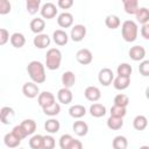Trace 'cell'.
<instances>
[{
	"label": "cell",
	"mask_w": 149,
	"mask_h": 149,
	"mask_svg": "<svg viewBox=\"0 0 149 149\" xmlns=\"http://www.w3.org/2000/svg\"><path fill=\"white\" fill-rule=\"evenodd\" d=\"M27 72L29 74L31 81H34L35 84H42L47 79L44 65L40 61H31L27 65Z\"/></svg>",
	"instance_id": "1"
},
{
	"label": "cell",
	"mask_w": 149,
	"mask_h": 149,
	"mask_svg": "<svg viewBox=\"0 0 149 149\" xmlns=\"http://www.w3.org/2000/svg\"><path fill=\"white\" fill-rule=\"evenodd\" d=\"M121 34H122V38L126 42H134L137 38V34H139V28H137V23L133 20H127L122 23L121 26Z\"/></svg>",
	"instance_id": "2"
},
{
	"label": "cell",
	"mask_w": 149,
	"mask_h": 149,
	"mask_svg": "<svg viewBox=\"0 0 149 149\" xmlns=\"http://www.w3.org/2000/svg\"><path fill=\"white\" fill-rule=\"evenodd\" d=\"M62 63V52L57 48H50L45 55V66L49 70L59 69Z\"/></svg>",
	"instance_id": "3"
},
{
	"label": "cell",
	"mask_w": 149,
	"mask_h": 149,
	"mask_svg": "<svg viewBox=\"0 0 149 149\" xmlns=\"http://www.w3.org/2000/svg\"><path fill=\"white\" fill-rule=\"evenodd\" d=\"M98 80L102 86H109L114 80V73L109 68H104L99 71Z\"/></svg>",
	"instance_id": "4"
},
{
	"label": "cell",
	"mask_w": 149,
	"mask_h": 149,
	"mask_svg": "<svg viewBox=\"0 0 149 149\" xmlns=\"http://www.w3.org/2000/svg\"><path fill=\"white\" fill-rule=\"evenodd\" d=\"M22 93L24 97L29 98V99H33V98H36L40 95V88H38V85L35 84L34 81H28L23 86H22Z\"/></svg>",
	"instance_id": "5"
},
{
	"label": "cell",
	"mask_w": 149,
	"mask_h": 149,
	"mask_svg": "<svg viewBox=\"0 0 149 149\" xmlns=\"http://www.w3.org/2000/svg\"><path fill=\"white\" fill-rule=\"evenodd\" d=\"M76 59L79 64L81 65H87L90 63H92L93 61V55L91 52V50L86 49V48H83V49H79L77 52H76Z\"/></svg>",
	"instance_id": "6"
},
{
	"label": "cell",
	"mask_w": 149,
	"mask_h": 149,
	"mask_svg": "<svg viewBox=\"0 0 149 149\" xmlns=\"http://www.w3.org/2000/svg\"><path fill=\"white\" fill-rule=\"evenodd\" d=\"M86 36V27L84 24H74L71 28L70 37L73 42H80Z\"/></svg>",
	"instance_id": "7"
},
{
	"label": "cell",
	"mask_w": 149,
	"mask_h": 149,
	"mask_svg": "<svg viewBox=\"0 0 149 149\" xmlns=\"http://www.w3.org/2000/svg\"><path fill=\"white\" fill-rule=\"evenodd\" d=\"M40 12H41V15H42L43 19L50 20V19H54L57 15V7L52 2H45L41 7V10Z\"/></svg>",
	"instance_id": "8"
},
{
	"label": "cell",
	"mask_w": 149,
	"mask_h": 149,
	"mask_svg": "<svg viewBox=\"0 0 149 149\" xmlns=\"http://www.w3.org/2000/svg\"><path fill=\"white\" fill-rule=\"evenodd\" d=\"M128 55L130 57V59H133L134 62H142L143 58L146 57V49L142 45H134L129 49Z\"/></svg>",
	"instance_id": "9"
},
{
	"label": "cell",
	"mask_w": 149,
	"mask_h": 149,
	"mask_svg": "<svg viewBox=\"0 0 149 149\" xmlns=\"http://www.w3.org/2000/svg\"><path fill=\"white\" fill-rule=\"evenodd\" d=\"M37 102H38V105H40L42 108H44V107L50 106V105H52L54 102H56L55 95H54L51 92H49V91L41 92L40 95L37 97Z\"/></svg>",
	"instance_id": "10"
},
{
	"label": "cell",
	"mask_w": 149,
	"mask_h": 149,
	"mask_svg": "<svg viewBox=\"0 0 149 149\" xmlns=\"http://www.w3.org/2000/svg\"><path fill=\"white\" fill-rule=\"evenodd\" d=\"M15 116V112L12 107L9 106H3L1 109H0V120L3 125H9L12 123L13 119Z\"/></svg>",
	"instance_id": "11"
},
{
	"label": "cell",
	"mask_w": 149,
	"mask_h": 149,
	"mask_svg": "<svg viewBox=\"0 0 149 149\" xmlns=\"http://www.w3.org/2000/svg\"><path fill=\"white\" fill-rule=\"evenodd\" d=\"M73 99V95H72V92L70 88H66V87H63L61 90H58L57 92V100L58 102L63 104V105H69Z\"/></svg>",
	"instance_id": "12"
},
{
	"label": "cell",
	"mask_w": 149,
	"mask_h": 149,
	"mask_svg": "<svg viewBox=\"0 0 149 149\" xmlns=\"http://www.w3.org/2000/svg\"><path fill=\"white\" fill-rule=\"evenodd\" d=\"M84 95L88 101H98L101 98V92L97 86H87L84 91Z\"/></svg>",
	"instance_id": "13"
},
{
	"label": "cell",
	"mask_w": 149,
	"mask_h": 149,
	"mask_svg": "<svg viewBox=\"0 0 149 149\" xmlns=\"http://www.w3.org/2000/svg\"><path fill=\"white\" fill-rule=\"evenodd\" d=\"M57 23L61 28H69L73 24V15L71 13H61L57 17Z\"/></svg>",
	"instance_id": "14"
},
{
	"label": "cell",
	"mask_w": 149,
	"mask_h": 149,
	"mask_svg": "<svg viewBox=\"0 0 149 149\" xmlns=\"http://www.w3.org/2000/svg\"><path fill=\"white\" fill-rule=\"evenodd\" d=\"M50 37H49V35H47V34H38V35H36L35 37H34V41H33V43H34V45L37 48V49H45L47 47H49L50 45Z\"/></svg>",
	"instance_id": "15"
},
{
	"label": "cell",
	"mask_w": 149,
	"mask_h": 149,
	"mask_svg": "<svg viewBox=\"0 0 149 149\" xmlns=\"http://www.w3.org/2000/svg\"><path fill=\"white\" fill-rule=\"evenodd\" d=\"M52 38H54V42L59 47L65 45L69 41V36H68L66 31H64L63 29H56L52 33Z\"/></svg>",
	"instance_id": "16"
},
{
	"label": "cell",
	"mask_w": 149,
	"mask_h": 149,
	"mask_svg": "<svg viewBox=\"0 0 149 149\" xmlns=\"http://www.w3.org/2000/svg\"><path fill=\"white\" fill-rule=\"evenodd\" d=\"M29 27H30V30L34 34H36V35L42 34V31L45 28V21L43 19H41V17H35V19H33L30 21Z\"/></svg>",
	"instance_id": "17"
},
{
	"label": "cell",
	"mask_w": 149,
	"mask_h": 149,
	"mask_svg": "<svg viewBox=\"0 0 149 149\" xmlns=\"http://www.w3.org/2000/svg\"><path fill=\"white\" fill-rule=\"evenodd\" d=\"M21 141H22V140L19 139L13 132L7 133V134L5 135V137H3V143H5L6 147H8V148H17V147L20 146Z\"/></svg>",
	"instance_id": "18"
},
{
	"label": "cell",
	"mask_w": 149,
	"mask_h": 149,
	"mask_svg": "<svg viewBox=\"0 0 149 149\" xmlns=\"http://www.w3.org/2000/svg\"><path fill=\"white\" fill-rule=\"evenodd\" d=\"M130 85V78L129 77H121V76H116L113 80V86L115 90L119 91H123L126 90L128 86Z\"/></svg>",
	"instance_id": "19"
},
{
	"label": "cell",
	"mask_w": 149,
	"mask_h": 149,
	"mask_svg": "<svg viewBox=\"0 0 149 149\" xmlns=\"http://www.w3.org/2000/svg\"><path fill=\"white\" fill-rule=\"evenodd\" d=\"M122 3H123V9L127 14H130V15L134 14L135 15L137 13V10L140 9L137 0H123Z\"/></svg>",
	"instance_id": "20"
},
{
	"label": "cell",
	"mask_w": 149,
	"mask_h": 149,
	"mask_svg": "<svg viewBox=\"0 0 149 149\" xmlns=\"http://www.w3.org/2000/svg\"><path fill=\"white\" fill-rule=\"evenodd\" d=\"M72 129L73 132L78 135V136H85L88 132V126L85 121H81V120H78V121H74L73 125H72Z\"/></svg>",
	"instance_id": "21"
},
{
	"label": "cell",
	"mask_w": 149,
	"mask_h": 149,
	"mask_svg": "<svg viewBox=\"0 0 149 149\" xmlns=\"http://www.w3.org/2000/svg\"><path fill=\"white\" fill-rule=\"evenodd\" d=\"M76 83V76L72 71H65L62 74V84L66 88H71Z\"/></svg>",
	"instance_id": "22"
},
{
	"label": "cell",
	"mask_w": 149,
	"mask_h": 149,
	"mask_svg": "<svg viewBox=\"0 0 149 149\" xmlns=\"http://www.w3.org/2000/svg\"><path fill=\"white\" fill-rule=\"evenodd\" d=\"M90 114L93 118H101L106 114V107L102 104L95 102V104L90 106Z\"/></svg>",
	"instance_id": "23"
},
{
	"label": "cell",
	"mask_w": 149,
	"mask_h": 149,
	"mask_svg": "<svg viewBox=\"0 0 149 149\" xmlns=\"http://www.w3.org/2000/svg\"><path fill=\"white\" fill-rule=\"evenodd\" d=\"M69 114L73 119H80L86 114V108L83 105H73L69 108Z\"/></svg>",
	"instance_id": "24"
},
{
	"label": "cell",
	"mask_w": 149,
	"mask_h": 149,
	"mask_svg": "<svg viewBox=\"0 0 149 149\" xmlns=\"http://www.w3.org/2000/svg\"><path fill=\"white\" fill-rule=\"evenodd\" d=\"M135 17H136V21L142 26L147 24L149 22V9L146 7H140L137 13L135 14Z\"/></svg>",
	"instance_id": "25"
},
{
	"label": "cell",
	"mask_w": 149,
	"mask_h": 149,
	"mask_svg": "<svg viewBox=\"0 0 149 149\" xmlns=\"http://www.w3.org/2000/svg\"><path fill=\"white\" fill-rule=\"evenodd\" d=\"M9 41H10V44L14 48H22L26 44V37L21 33H14V34H12Z\"/></svg>",
	"instance_id": "26"
},
{
	"label": "cell",
	"mask_w": 149,
	"mask_h": 149,
	"mask_svg": "<svg viewBox=\"0 0 149 149\" xmlns=\"http://www.w3.org/2000/svg\"><path fill=\"white\" fill-rule=\"evenodd\" d=\"M123 126V119L122 118H116V116H109L107 119V127L112 130H119Z\"/></svg>",
	"instance_id": "27"
},
{
	"label": "cell",
	"mask_w": 149,
	"mask_h": 149,
	"mask_svg": "<svg viewBox=\"0 0 149 149\" xmlns=\"http://www.w3.org/2000/svg\"><path fill=\"white\" fill-rule=\"evenodd\" d=\"M20 126L23 128V130L26 132L27 136L34 134L35 130H36V122H35L33 119H26V120H23V121L20 123Z\"/></svg>",
	"instance_id": "28"
},
{
	"label": "cell",
	"mask_w": 149,
	"mask_h": 149,
	"mask_svg": "<svg viewBox=\"0 0 149 149\" xmlns=\"http://www.w3.org/2000/svg\"><path fill=\"white\" fill-rule=\"evenodd\" d=\"M148 126V119L144 115H136L133 120V127L136 130H144Z\"/></svg>",
	"instance_id": "29"
},
{
	"label": "cell",
	"mask_w": 149,
	"mask_h": 149,
	"mask_svg": "<svg viewBox=\"0 0 149 149\" xmlns=\"http://www.w3.org/2000/svg\"><path fill=\"white\" fill-rule=\"evenodd\" d=\"M44 128H45V130H47L48 133L55 134V133H57V132L59 130L61 123H59V121H58L57 119H49V120L45 121Z\"/></svg>",
	"instance_id": "30"
},
{
	"label": "cell",
	"mask_w": 149,
	"mask_h": 149,
	"mask_svg": "<svg viewBox=\"0 0 149 149\" xmlns=\"http://www.w3.org/2000/svg\"><path fill=\"white\" fill-rule=\"evenodd\" d=\"M112 147L113 149H127L128 147V141L125 136L122 135H118L113 139L112 141Z\"/></svg>",
	"instance_id": "31"
},
{
	"label": "cell",
	"mask_w": 149,
	"mask_h": 149,
	"mask_svg": "<svg viewBox=\"0 0 149 149\" xmlns=\"http://www.w3.org/2000/svg\"><path fill=\"white\" fill-rule=\"evenodd\" d=\"M40 6H41V0H27V2H26L27 12L31 15H34L38 10H41Z\"/></svg>",
	"instance_id": "32"
},
{
	"label": "cell",
	"mask_w": 149,
	"mask_h": 149,
	"mask_svg": "<svg viewBox=\"0 0 149 149\" xmlns=\"http://www.w3.org/2000/svg\"><path fill=\"white\" fill-rule=\"evenodd\" d=\"M105 24L109 29H116L120 27L121 21L119 19V16H116V15H108L105 19Z\"/></svg>",
	"instance_id": "33"
},
{
	"label": "cell",
	"mask_w": 149,
	"mask_h": 149,
	"mask_svg": "<svg viewBox=\"0 0 149 149\" xmlns=\"http://www.w3.org/2000/svg\"><path fill=\"white\" fill-rule=\"evenodd\" d=\"M42 111H43V113H44L45 115H48V116H56V115L59 114V112H61V105H59L58 102H54L52 105L42 108Z\"/></svg>",
	"instance_id": "34"
},
{
	"label": "cell",
	"mask_w": 149,
	"mask_h": 149,
	"mask_svg": "<svg viewBox=\"0 0 149 149\" xmlns=\"http://www.w3.org/2000/svg\"><path fill=\"white\" fill-rule=\"evenodd\" d=\"M132 71H133V69L128 63H121L118 65V69H116L118 76H121V77H129L130 78Z\"/></svg>",
	"instance_id": "35"
},
{
	"label": "cell",
	"mask_w": 149,
	"mask_h": 149,
	"mask_svg": "<svg viewBox=\"0 0 149 149\" xmlns=\"http://www.w3.org/2000/svg\"><path fill=\"white\" fill-rule=\"evenodd\" d=\"M29 147L31 149H42L43 148V136L40 134L33 135L29 140Z\"/></svg>",
	"instance_id": "36"
},
{
	"label": "cell",
	"mask_w": 149,
	"mask_h": 149,
	"mask_svg": "<svg viewBox=\"0 0 149 149\" xmlns=\"http://www.w3.org/2000/svg\"><path fill=\"white\" fill-rule=\"evenodd\" d=\"M129 104V98L128 95L123 94V93H119L114 97V105L116 106H121V107H127Z\"/></svg>",
	"instance_id": "37"
},
{
	"label": "cell",
	"mask_w": 149,
	"mask_h": 149,
	"mask_svg": "<svg viewBox=\"0 0 149 149\" xmlns=\"http://www.w3.org/2000/svg\"><path fill=\"white\" fill-rule=\"evenodd\" d=\"M73 140L74 139L70 134L62 135L61 139H59V147H61V149H69L70 146H71V143L73 142Z\"/></svg>",
	"instance_id": "38"
},
{
	"label": "cell",
	"mask_w": 149,
	"mask_h": 149,
	"mask_svg": "<svg viewBox=\"0 0 149 149\" xmlns=\"http://www.w3.org/2000/svg\"><path fill=\"white\" fill-rule=\"evenodd\" d=\"M127 114V109L126 107H121V106H116V105H113L111 107V115L112 116H116V118H122Z\"/></svg>",
	"instance_id": "39"
},
{
	"label": "cell",
	"mask_w": 149,
	"mask_h": 149,
	"mask_svg": "<svg viewBox=\"0 0 149 149\" xmlns=\"http://www.w3.org/2000/svg\"><path fill=\"white\" fill-rule=\"evenodd\" d=\"M56 146V141L51 135L43 136V148L42 149H54Z\"/></svg>",
	"instance_id": "40"
},
{
	"label": "cell",
	"mask_w": 149,
	"mask_h": 149,
	"mask_svg": "<svg viewBox=\"0 0 149 149\" xmlns=\"http://www.w3.org/2000/svg\"><path fill=\"white\" fill-rule=\"evenodd\" d=\"M139 72L143 77H149V59H143L139 65Z\"/></svg>",
	"instance_id": "41"
},
{
	"label": "cell",
	"mask_w": 149,
	"mask_h": 149,
	"mask_svg": "<svg viewBox=\"0 0 149 149\" xmlns=\"http://www.w3.org/2000/svg\"><path fill=\"white\" fill-rule=\"evenodd\" d=\"M10 8H12V5L8 0H0V14L1 15L8 14L10 12Z\"/></svg>",
	"instance_id": "42"
},
{
	"label": "cell",
	"mask_w": 149,
	"mask_h": 149,
	"mask_svg": "<svg viewBox=\"0 0 149 149\" xmlns=\"http://www.w3.org/2000/svg\"><path fill=\"white\" fill-rule=\"evenodd\" d=\"M8 40H10L8 30L5 28H1L0 29V45H5Z\"/></svg>",
	"instance_id": "43"
},
{
	"label": "cell",
	"mask_w": 149,
	"mask_h": 149,
	"mask_svg": "<svg viewBox=\"0 0 149 149\" xmlns=\"http://www.w3.org/2000/svg\"><path fill=\"white\" fill-rule=\"evenodd\" d=\"M19 139H21V140H23V139H26L27 137V134H26V132L23 130V128L20 126V125H17V126H15L14 128H13V130H12Z\"/></svg>",
	"instance_id": "44"
},
{
	"label": "cell",
	"mask_w": 149,
	"mask_h": 149,
	"mask_svg": "<svg viewBox=\"0 0 149 149\" xmlns=\"http://www.w3.org/2000/svg\"><path fill=\"white\" fill-rule=\"evenodd\" d=\"M57 5H58V7L62 8V9H69L70 7H72L73 0H58Z\"/></svg>",
	"instance_id": "45"
},
{
	"label": "cell",
	"mask_w": 149,
	"mask_h": 149,
	"mask_svg": "<svg viewBox=\"0 0 149 149\" xmlns=\"http://www.w3.org/2000/svg\"><path fill=\"white\" fill-rule=\"evenodd\" d=\"M141 35H142L143 38L149 40V22L147 24L142 26V28H141Z\"/></svg>",
	"instance_id": "46"
},
{
	"label": "cell",
	"mask_w": 149,
	"mask_h": 149,
	"mask_svg": "<svg viewBox=\"0 0 149 149\" xmlns=\"http://www.w3.org/2000/svg\"><path fill=\"white\" fill-rule=\"evenodd\" d=\"M69 149H83V143H81L79 140H76V139H74Z\"/></svg>",
	"instance_id": "47"
},
{
	"label": "cell",
	"mask_w": 149,
	"mask_h": 149,
	"mask_svg": "<svg viewBox=\"0 0 149 149\" xmlns=\"http://www.w3.org/2000/svg\"><path fill=\"white\" fill-rule=\"evenodd\" d=\"M146 98L149 100V86H147V88H146Z\"/></svg>",
	"instance_id": "48"
},
{
	"label": "cell",
	"mask_w": 149,
	"mask_h": 149,
	"mask_svg": "<svg viewBox=\"0 0 149 149\" xmlns=\"http://www.w3.org/2000/svg\"><path fill=\"white\" fill-rule=\"evenodd\" d=\"M139 149H149V146H141Z\"/></svg>",
	"instance_id": "49"
},
{
	"label": "cell",
	"mask_w": 149,
	"mask_h": 149,
	"mask_svg": "<svg viewBox=\"0 0 149 149\" xmlns=\"http://www.w3.org/2000/svg\"><path fill=\"white\" fill-rule=\"evenodd\" d=\"M20 149H23V148H20Z\"/></svg>",
	"instance_id": "50"
}]
</instances>
